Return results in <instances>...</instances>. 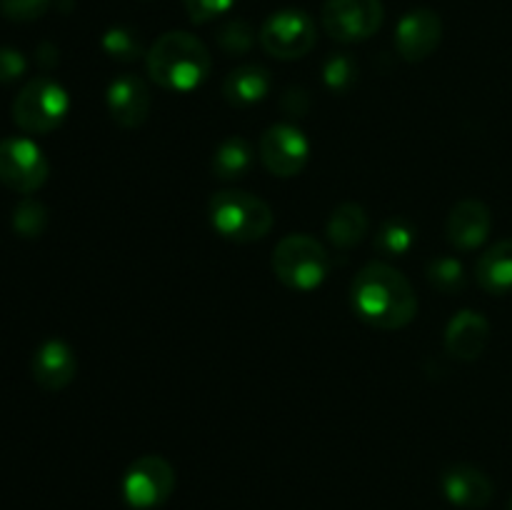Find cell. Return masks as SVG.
I'll return each mask as SVG.
<instances>
[{
    "label": "cell",
    "instance_id": "obj_30",
    "mask_svg": "<svg viewBox=\"0 0 512 510\" xmlns=\"http://www.w3.org/2000/svg\"><path fill=\"white\" fill-rule=\"evenodd\" d=\"M508 510H512V500H510V505H508Z\"/></svg>",
    "mask_w": 512,
    "mask_h": 510
},
{
    "label": "cell",
    "instance_id": "obj_19",
    "mask_svg": "<svg viewBox=\"0 0 512 510\" xmlns=\"http://www.w3.org/2000/svg\"><path fill=\"white\" fill-rule=\"evenodd\" d=\"M255 165V148L250 145V140H245L243 135H230L223 143L215 148L213 160H210V170L218 180L223 183H235V180H243L245 175L253 170Z\"/></svg>",
    "mask_w": 512,
    "mask_h": 510
},
{
    "label": "cell",
    "instance_id": "obj_20",
    "mask_svg": "<svg viewBox=\"0 0 512 510\" xmlns=\"http://www.w3.org/2000/svg\"><path fill=\"white\" fill-rule=\"evenodd\" d=\"M368 230V210L358 203H340L338 208L330 213L328 223H325V235H328V240L343 250L355 248V245L368 235Z\"/></svg>",
    "mask_w": 512,
    "mask_h": 510
},
{
    "label": "cell",
    "instance_id": "obj_2",
    "mask_svg": "<svg viewBox=\"0 0 512 510\" xmlns=\"http://www.w3.org/2000/svg\"><path fill=\"white\" fill-rule=\"evenodd\" d=\"M145 68L153 83L170 93H190L210 78L213 58L200 38L185 30L160 35L145 53Z\"/></svg>",
    "mask_w": 512,
    "mask_h": 510
},
{
    "label": "cell",
    "instance_id": "obj_9",
    "mask_svg": "<svg viewBox=\"0 0 512 510\" xmlns=\"http://www.w3.org/2000/svg\"><path fill=\"white\" fill-rule=\"evenodd\" d=\"M50 163L30 138L0 140V183L15 193L30 195L48 183Z\"/></svg>",
    "mask_w": 512,
    "mask_h": 510
},
{
    "label": "cell",
    "instance_id": "obj_4",
    "mask_svg": "<svg viewBox=\"0 0 512 510\" xmlns=\"http://www.w3.org/2000/svg\"><path fill=\"white\" fill-rule=\"evenodd\" d=\"M333 258L318 238L308 233L285 235L273 250V273L285 288L310 293L328 280Z\"/></svg>",
    "mask_w": 512,
    "mask_h": 510
},
{
    "label": "cell",
    "instance_id": "obj_5",
    "mask_svg": "<svg viewBox=\"0 0 512 510\" xmlns=\"http://www.w3.org/2000/svg\"><path fill=\"white\" fill-rule=\"evenodd\" d=\"M70 113V95L58 80L33 78L13 100V120L23 133L45 135L63 125Z\"/></svg>",
    "mask_w": 512,
    "mask_h": 510
},
{
    "label": "cell",
    "instance_id": "obj_15",
    "mask_svg": "<svg viewBox=\"0 0 512 510\" xmlns=\"http://www.w3.org/2000/svg\"><path fill=\"white\" fill-rule=\"evenodd\" d=\"M440 488L450 503L465 510H480L493 500V480L468 463H455L445 468L440 475Z\"/></svg>",
    "mask_w": 512,
    "mask_h": 510
},
{
    "label": "cell",
    "instance_id": "obj_7",
    "mask_svg": "<svg viewBox=\"0 0 512 510\" xmlns=\"http://www.w3.org/2000/svg\"><path fill=\"white\" fill-rule=\"evenodd\" d=\"M385 20L380 0H325L320 23L325 33L338 43H363L373 38Z\"/></svg>",
    "mask_w": 512,
    "mask_h": 510
},
{
    "label": "cell",
    "instance_id": "obj_6",
    "mask_svg": "<svg viewBox=\"0 0 512 510\" xmlns=\"http://www.w3.org/2000/svg\"><path fill=\"white\" fill-rule=\"evenodd\" d=\"M260 45L268 55L278 60L305 58L315 48L318 28L305 10L283 8L270 15L258 33Z\"/></svg>",
    "mask_w": 512,
    "mask_h": 510
},
{
    "label": "cell",
    "instance_id": "obj_27",
    "mask_svg": "<svg viewBox=\"0 0 512 510\" xmlns=\"http://www.w3.org/2000/svg\"><path fill=\"white\" fill-rule=\"evenodd\" d=\"M53 0H0V13L13 23H30L48 13Z\"/></svg>",
    "mask_w": 512,
    "mask_h": 510
},
{
    "label": "cell",
    "instance_id": "obj_22",
    "mask_svg": "<svg viewBox=\"0 0 512 510\" xmlns=\"http://www.w3.org/2000/svg\"><path fill=\"white\" fill-rule=\"evenodd\" d=\"M425 275H428V283L445 295L460 293L468 285V275H465L463 263L458 258H450V255L430 260L428 268H425Z\"/></svg>",
    "mask_w": 512,
    "mask_h": 510
},
{
    "label": "cell",
    "instance_id": "obj_10",
    "mask_svg": "<svg viewBox=\"0 0 512 510\" xmlns=\"http://www.w3.org/2000/svg\"><path fill=\"white\" fill-rule=\"evenodd\" d=\"M260 163L275 178H295L310 160V140L290 123H275L258 140Z\"/></svg>",
    "mask_w": 512,
    "mask_h": 510
},
{
    "label": "cell",
    "instance_id": "obj_26",
    "mask_svg": "<svg viewBox=\"0 0 512 510\" xmlns=\"http://www.w3.org/2000/svg\"><path fill=\"white\" fill-rule=\"evenodd\" d=\"M48 225V210H45L43 203L28 198L15 208L13 213V228L15 233H20L23 238H38L40 233Z\"/></svg>",
    "mask_w": 512,
    "mask_h": 510
},
{
    "label": "cell",
    "instance_id": "obj_11",
    "mask_svg": "<svg viewBox=\"0 0 512 510\" xmlns=\"http://www.w3.org/2000/svg\"><path fill=\"white\" fill-rule=\"evenodd\" d=\"M443 40V20L435 10L415 8L400 18L395 28V48L408 63H423Z\"/></svg>",
    "mask_w": 512,
    "mask_h": 510
},
{
    "label": "cell",
    "instance_id": "obj_12",
    "mask_svg": "<svg viewBox=\"0 0 512 510\" xmlns=\"http://www.w3.org/2000/svg\"><path fill=\"white\" fill-rule=\"evenodd\" d=\"M105 105H108L110 118L120 128H140L153 108V95L143 78L123 73L110 80L108 90H105Z\"/></svg>",
    "mask_w": 512,
    "mask_h": 510
},
{
    "label": "cell",
    "instance_id": "obj_3",
    "mask_svg": "<svg viewBox=\"0 0 512 510\" xmlns=\"http://www.w3.org/2000/svg\"><path fill=\"white\" fill-rule=\"evenodd\" d=\"M208 220L220 238L245 245L270 233L273 210L248 190H218L208 203Z\"/></svg>",
    "mask_w": 512,
    "mask_h": 510
},
{
    "label": "cell",
    "instance_id": "obj_23",
    "mask_svg": "<svg viewBox=\"0 0 512 510\" xmlns=\"http://www.w3.org/2000/svg\"><path fill=\"white\" fill-rule=\"evenodd\" d=\"M103 45L105 55L118 63H135L138 58H143V43H140V35L135 33L128 25H113L103 33Z\"/></svg>",
    "mask_w": 512,
    "mask_h": 510
},
{
    "label": "cell",
    "instance_id": "obj_1",
    "mask_svg": "<svg viewBox=\"0 0 512 510\" xmlns=\"http://www.w3.org/2000/svg\"><path fill=\"white\" fill-rule=\"evenodd\" d=\"M350 303L363 323L378 330H400L418 315V295L410 280L383 260L358 270L350 283Z\"/></svg>",
    "mask_w": 512,
    "mask_h": 510
},
{
    "label": "cell",
    "instance_id": "obj_24",
    "mask_svg": "<svg viewBox=\"0 0 512 510\" xmlns=\"http://www.w3.org/2000/svg\"><path fill=\"white\" fill-rule=\"evenodd\" d=\"M323 80L333 93H345L358 80V63L350 53H333L323 65Z\"/></svg>",
    "mask_w": 512,
    "mask_h": 510
},
{
    "label": "cell",
    "instance_id": "obj_25",
    "mask_svg": "<svg viewBox=\"0 0 512 510\" xmlns=\"http://www.w3.org/2000/svg\"><path fill=\"white\" fill-rule=\"evenodd\" d=\"M215 40L228 55H245L255 45V30L248 20H228L218 28Z\"/></svg>",
    "mask_w": 512,
    "mask_h": 510
},
{
    "label": "cell",
    "instance_id": "obj_21",
    "mask_svg": "<svg viewBox=\"0 0 512 510\" xmlns=\"http://www.w3.org/2000/svg\"><path fill=\"white\" fill-rule=\"evenodd\" d=\"M415 240H418V230H415L413 220H408L405 215H393L380 223L373 245L385 258H403L415 248Z\"/></svg>",
    "mask_w": 512,
    "mask_h": 510
},
{
    "label": "cell",
    "instance_id": "obj_16",
    "mask_svg": "<svg viewBox=\"0 0 512 510\" xmlns=\"http://www.w3.org/2000/svg\"><path fill=\"white\" fill-rule=\"evenodd\" d=\"M490 340V323L478 310H460L445 328V350L458 360H478Z\"/></svg>",
    "mask_w": 512,
    "mask_h": 510
},
{
    "label": "cell",
    "instance_id": "obj_18",
    "mask_svg": "<svg viewBox=\"0 0 512 510\" xmlns=\"http://www.w3.org/2000/svg\"><path fill=\"white\" fill-rule=\"evenodd\" d=\"M475 280L490 295L512 293V238L490 245L475 263Z\"/></svg>",
    "mask_w": 512,
    "mask_h": 510
},
{
    "label": "cell",
    "instance_id": "obj_14",
    "mask_svg": "<svg viewBox=\"0 0 512 510\" xmlns=\"http://www.w3.org/2000/svg\"><path fill=\"white\" fill-rule=\"evenodd\" d=\"M30 373H33L35 383L43 390H50V393H58V390L68 388L73 383L75 373H78L75 350L60 338L45 340L35 350L33 360H30Z\"/></svg>",
    "mask_w": 512,
    "mask_h": 510
},
{
    "label": "cell",
    "instance_id": "obj_29",
    "mask_svg": "<svg viewBox=\"0 0 512 510\" xmlns=\"http://www.w3.org/2000/svg\"><path fill=\"white\" fill-rule=\"evenodd\" d=\"M25 68H28V60L20 50L0 48V85L15 83L18 78H23Z\"/></svg>",
    "mask_w": 512,
    "mask_h": 510
},
{
    "label": "cell",
    "instance_id": "obj_8",
    "mask_svg": "<svg viewBox=\"0 0 512 510\" xmlns=\"http://www.w3.org/2000/svg\"><path fill=\"white\" fill-rule=\"evenodd\" d=\"M120 490H123V498L130 508H160L175 490L173 465L160 455H143V458L133 460L130 468L125 470Z\"/></svg>",
    "mask_w": 512,
    "mask_h": 510
},
{
    "label": "cell",
    "instance_id": "obj_28",
    "mask_svg": "<svg viewBox=\"0 0 512 510\" xmlns=\"http://www.w3.org/2000/svg\"><path fill=\"white\" fill-rule=\"evenodd\" d=\"M185 13L193 23H210V20H218L220 15L228 13L235 5V0H183Z\"/></svg>",
    "mask_w": 512,
    "mask_h": 510
},
{
    "label": "cell",
    "instance_id": "obj_13",
    "mask_svg": "<svg viewBox=\"0 0 512 510\" xmlns=\"http://www.w3.org/2000/svg\"><path fill=\"white\" fill-rule=\"evenodd\" d=\"M490 230H493V215L488 205L478 198H465L455 203L445 220L448 243L458 250L480 248L488 240Z\"/></svg>",
    "mask_w": 512,
    "mask_h": 510
},
{
    "label": "cell",
    "instance_id": "obj_17",
    "mask_svg": "<svg viewBox=\"0 0 512 510\" xmlns=\"http://www.w3.org/2000/svg\"><path fill=\"white\" fill-rule=\"evenodd\" d=\"M270 88H273L270 70H265L263 65L245 63L225 75L223 98L225 103H230L233 108H250V105L263 103V100L268 98Z\"/></svg>",
    "mask_w": 512,
    "mask_h": 510
}]
</instances>
